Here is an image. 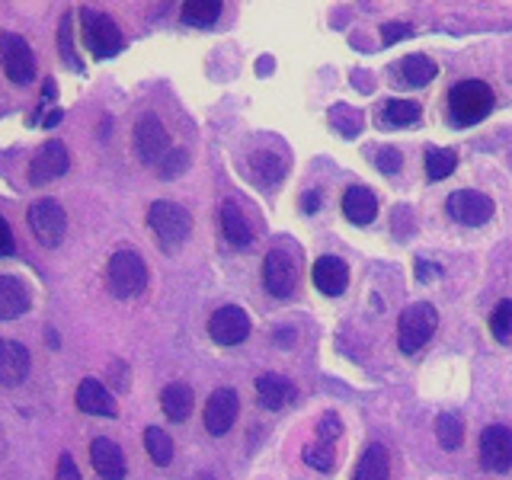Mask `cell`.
Wrapping results in <instances>:
<instances>
[{
	"label": "cell",
	"instance_id": "obj_1",
	"mask_svg": "<svg viewBox=\"0 0 512 480\" xmlns=\"http://www.w3.org/2000/svg\"><path fill=\"white\" fill-rule=\"evenodd\" d=\"M493 109V90L484 80H461L448 90V112L455 125H474Z\"/></svg>",
	"mask_w": 512,
	"mask_h": 480
},
{
	"label": "cell",
	"instance_id": "obj_2",
	"mask_svg": "<svg viewBox=\"0 0 512 480\" xmlns=\"http://www.w3.org/2000/svg\"><path fill=\"white\" fill-rule=\"evenodd\" d=\"M106 285L116 298H135L148 288V266L135 250H119L109 256Z\"/></svg>",
	"mask_w": 512,
	"mask_h": 480
},
{
	"label": "cell",
	"instance_id": "obj_3",
	"mask_svg": "<svg viewBox=\"0 0 512 480\" xmlns=\"http://www.w3.org/2000/svg\"><path fill=\"white\" fill-rule=\"evenodd\" d=\"M439 327V314L432 304L426 301H416L410 304V308L400 314L397 320V346L404 349V352H416V349H423L429 340H432V333H436Z\"/></svg>",
	"mask_w": 512,
	"mask_h": 480
},
{
	"label": "cell",
	"instance_id": "obj_4",
	"mask_svg": "<svg viewBox=\"0 0 512 480\" xmlns=\"http://www.w3.org/2000/svg\"><path fill=\"white\" fill-rule=\"evenodd\" d=\"M148 224H151V231H154V237L160 240V247H164V250H176L192 231L189 212L183 205H176V202H154L148 208Z\"/></svg>",
	"mask_w": 512,
	"mask_h": 480
},
{
	"label": "cell",
	"instance_id": "obj_5",
	"mask_svg": "<svg viewBox=\"0 0 512 480\" xmlns=\"http://www.w3.org/2000/svg\"><path fill=\"white\" fill-rule=\"evenodd\" d=\"M80 32H84V42L93 52V58H112L122 52V32L119 26L109 20L106 13L93 10V7H84L80 10Z\"/></svg>",
	"mask_w": 512,
	"mask_h": 480
},
{
	"label": "cell",
	"instance_id": "obj_6",
	"mask_svg": "<svg viewBox=\"0 0 512 480\" xmlns=\"http://www.w3.org/2000/svg\"><path fill=\"white\" fill-rule=\"evenodd\" d=\"M0 61H4V74L16 87H26L36 77V55L23 36L16 32H0Z\"/></svg>",
	"mask_w": 512,
	"mask_h": 480
},
{
	"label": "cell",
	"instance_id": "obj_7",
	"mask_svg": "<svg viewBox=\"0 0 512 480\" xmlns=\"http://www.w3.org/2000/svg\"><path fill=\"white\" fill-rule=\"evenodd\" d=\"M480 468L490 474H506L512 468V429L493 423L480 432Z\"/></svg>",
	"mask_w": 512,
	"mask_h": 480
},
{
	"label": "cell",
	"instance_id": "obj_8",
	"mask_svg": "<svg viewBox=\"0 0 512 480\" xmlns=\"http://www.w3.org/2000/svg\"><path fill=\"white\" fill-rule=\"evenodd\" d=\"M135 151L141 157V164H160L170 154V135L164 122H160L154 112H144L135 125Z\"/></svg>",
	"mask_w": 512,
	"mask_h": 480
},
{
	"label": "cell",
	"instance_id": "obj_9",
	"mask_svg": "<svg viewBox=\"0 0 512 480\" xmlns=\"http://www.w3.org/2000/svg\"><path fill=\"white\" fill-rule=\"evenodd\" d=\"M29 228L39 237V244L45 247H58L64 231H68V218H64V208L52 199H39L29 205Z\"/></svg>",
	"mask_w": 512,
	"mask_h": 480
},
{
	"label": "cell",
	"instance_id": "obj_10",
	"mask_svg": "<svg viewBox=\"0 0 512 480\" xmlns=\"http://www.w3.org/2000/svg\"><path fill=\"white\" fill-rule=\"evenodd\" d=\"M68 167H71L68 148H64L61 141H45L29 160V183L45 186V183H52V180H58V176L68 173Z\"/></svg>",
	"mask_w": 512,
	"mask_h": 480
},
{
	"label": "cell",
	"instance_id": "obj_11",
	"mask_svg": "<svg viewBox=\"0 0 512 480\" xmlns=\"http://www.w3.org/2000/svg\"><path fill=\"white\" fill-rule=\"evenodd\" d=\"M448 215H452L458 224H471V228H480V224H487L493 218V199L484 196V192H474V189H458L448 196L445 202Z\"/></svg>",
	"mask_w": 512,
	"mask_h": 480
},
{
	"label": "cell",
	"instance_id": "obj_12",
	"mask_svg": "<svg viewBox=\"0 0 512 480\" xmlns=\"http://www.w3.org/2000/svg\"><path fill=\"white\" fill-rule=\"evenodd\" d=\"M208 336L218 343V346H237L244 343L250 336V317L244 308H237V304H224L212 314L208 320Z\"/></svg>",
	"mask_w": 512,
	"mask_h": 480
},
{
	"label": "cell",
	"instance_id": "obj_13",
	"mask_svg": "<svg viewBox=\"0 0 512 480\" xmlns=\"http://www.w3.org/2000/svg\"><path fill=\"white\" fill-rule=\"evenodd\" d=\"M263 285L272 298H288L295 292V263L288 260V253L269 250L263 260Z\"/></svg>",
	"mask_w": 512,
	"mask_h": 480
},
{
	"label": "cell",
	"instance_id": "obj_14",
	"mask_svg": "<svg viewBox=\"0 0 512 480\" xmlns=\"http://www.w3.org/2000/svg\"><path fill=\"white\" fill-rule=\"evenodd\" d=\"M237 410H240V400L234 388H218L205 404V429L212 436H224L231 432L234 420H237Z\"/></svg>",
	"mask_w": 512,
	"mask_h": 480
},
{
	"label": "cell",
	"instance_id": "obj_15",
	"mask_svg": "<svg viewBox=\"0 0 512 480\" xmlns=\"http://www.w3.org/2000/svg\"><path fill=\"white\" fill-rule=\"evenodd\" d=\"M311 279L317 285L320 295H343L346 285H349V269L346 263L340 260V256H317L314 260V269H311Z\"/></svg>",
	"mask_w": 512,
	"mask_h": 480
},
{
	"label": "cell",
	"instance_id": "obj_16",
	"mask_svg": "<svg viewBox=\"0 0 512 480\" xmlns=\"http://www.w3.org/2000/svg\"><path fill=\"white\" fill-rule=\"evenodd\" d=\"M29 375V349L16 340H0V384L16 388Z\"/></svg>",
	"mask_w": 512,
	"mask_h": 480
},
{
	"label": "cell",
	"instance_id": "obj_17",
	"mask_svg": "<svg viewBox=\"0 0 512 480\" xmlns=\"http://www.w3.org/2000/svg\"><path fill=\"white\" fill-rule=\"evenodd\" d=\"M90 461H93L96 474H100L103 480H122L125 477V455L112 439H103V436L93 439Z\"/></svg>",
	"mask_w": 512,
	"mask_h": 480
},
{
	"label": "cell",
	"instance_id": "obj_18",
	"mask_svg": "<svg viewBox=\"0 0 512 480\" xmlns=\"http://www.w3.org/2000/svg\"><path fill=\"white\" fill-rule=\"evenodd\" d=\"M77 407L90 416H116V400L96 378H84L77 388Z\"/></svg>",
	"mask_w": 512,
	"mask_h": 480
},
{
	"label": "cell",
	"instance_id": "obj_19",
	"mask_svg": "<svg viewBox=\"0 0 512 480\" xmlns=\"http://www.w3.org/2000/svg\"><path fill=\"white\" fill-rule=\"evenodd\" d=\"M343 215L352 224H372L378 215V199L372 189L365 186H352L346 196H343Z\"/></svg>",
	"mask_w": 512,
	"mask_h": 480
},
{
	"label": "cell",
	"instance_id": "obj_20",
	"mask_svg": "<svg viewBox=\"0 0 512 480\" xmlns=\"http://www.w3.org/2000/svg\"><path fill=\"white\" fill-rule=\"evenodd\" d=\"M256 397H260V407L282 410L288 400L295 397V388H292V381L282 375H260L256 378Z\"/></svg>",
	"mask_w": 512,
	"mask_h": 480
},
{
	"label": "cell",
	"instance_id": "obj_21",
	"mask_svg": "<svg viewBox=\"0 0 512 480\" xmlns=\"http://www.w3.org/2000/svg\"><path fill=\"white\" fill-rule=\"evenodd\" d=\"M29 311V292L20 279L0 276V320H13Z\"/></svg>",
	"mask_w": 512,
	"mask_h": 480
},
{
	"label": "cell",
	"instance_id": "obj_22",
	"mask_svg": "<svg viewBox=\"0 0 512 480\" xmlns=\"http://www.w3.org/2000/svg\"><path fill=\"white\" fill-rule=\"evenodd\" d=\"M221 231L228 237V244H234V247H250V240H253V231H250L244 212H240L237 202H231V199L221 205Z\"/></svg>",
	"mask_w": 512,
	"mask_h": 480
},
{
	"label": "cell",
	"instance_id": "obj_23",
	"mask_svg": "<svg viewBox=\"0 0 512 480\" xmlns=\"http://www.w3.org/2000/svg\"><path fill=\"white\" fill-rule=\"evenodd\" d=\"M160 407H164L170 423H183L186 416L192 413V391H189V384H183V381L167 384V388L160 391Z\"/></svg>",
	"mask_w": 512,
	"mask_h": 480
},
{
	"label": "cell",
	"instance_id": "obj_24",
	"mask_svg": "<svg viewBox=\"0 0 512 480\" xmlns=\"http://www.w3.org/2000/svg\"><path fill=\"white\" fill-rule=\"evenodd\" d=\"M391 474V464H388V448L381 442H372L362 452L359 458V468H356V477L352 480H388Z\"/></svg>",
	"mask_w": 512,
	"mask_h": 480
},
{
	"label": "cell",
	"instance_id": "obj_25",
	"mask_svg": "<svg viewBox=\"0 0 512 480\" xmlns=\"http://www.w3.org/2000/svg\"><path fill=\"white\" fill-rule=\"evenodd\" d=\"M250 173L260 186H279L285 176V160L272 151H260L250 157Z\"/></svg>",
	"mask_w": 512,
	"mask_h": 480
},
{
	"label": "cell",
	"instance_id": "obj_26",
	"mask_svg": "<svg viewBox=\"0 0 512 480\" xmlns=\"http://www.w3.org/2000/svg\"><path fill=\"white\" fill-rule=\"evenodd\" d=\"M420 119V106L413 100H388L378 109V125L381 128H400Z\"/></svg>",
	"mask_w": 512,
	"mask_h": 480
},
{
	"label": "cell",
	"instance_id": "obj_27",
	"mask_svg": "<svg viewBox=\"0 0 512 480\" xmlns=\"http://www.w3.org/2000/svg\"><path fill=\"white\" fill-rule=\"evenodd\" d=\"M400 71H404V80L413 87H426L432 77L439 74V64H432V58L426 55H407L400 61Z\"/></svg>",
	"mask_w": 512,
	"mask_h": 480
},
{
	"label": "cell",
	"instance_id": "obj_28",
	"mask_svg": "<svg viewBox=\"0 0 512 480\" xmlns=\"http://www.w3.org/2000/svg\"><path fill=\"white\" fill-rule=\"evenodd\" d=\"M144 448H148V458L154 464H160V468H167V464L173 461V439L160 426L144 429Z\"/></svg>",
	"mask_w": 512,
	"mask_h": 480
},
{
	"label": "cell",
	"instance_id": "obj_29",
	"mask_svg": "<svg viewBox=\"0 0 512 480\" xmlns=\"http://www.w3.org/2000/svg\"><path fill=\"white\" fill-rule=\"evenodd\" d=\"M458 167V154L452 148H429L426 151V176L432 183L445 180V176H452Z\"/></svg>",
	"mask_w": 512,
	"mask_h": 480
},
{
	"label": "cell",
	"instance_id": "obj_30",
	"mask_svg": "<svg viewBox=\"0 0 512 480\" xmlns=\"http://www.w3.org/2000/svg\"><path fill=\"white\" fill-rule=\"evenodd\" d=\"M436 436H439V445L445 448V452H458L461 442H464V423L455 413H442L436 420Z\"/></svg>",
	"mask_w": 512,
	"mask_h": 480
},
{
	"label": "cell",
	"instance_id": "obj_31",
	"mask_svg": "<svg viewBox=\"0 0 512 480\" xmlns=\"http://www.w3.org/2000/svg\"><path fill=\"white\" fill-rule=\"evenodd\" d=\"M221 16L218 0H186L183 4V20L192 26H212Z\"/></svg>",
	"mask_w": 512,
	"mask_h": 480
},
{
	"label": "cell",
	"instance_id": "obj_32",
	"mask_svg": "<svg viewBox=\"0 0 512 480\" xmlns=\"http://www.w3.org/2000/svg\"><path fill=\"white\" fill-rule=\"evenodd\" d=\"M362 112L359 109H352V106H346V103H340V106H333L330 109V125L336 128L340 135H346V138H356L359 132H362Z\"/></svg>",
	"mask_w": 512,
	"mask_h": 480
},
{
	"label": "cell",
	"instance_id": "obj_33",
	"mask_svg": "<svg viewBox=\"0 0 512 480\" xmlns=\"http://www.w3.org/2000/svg\"><path fill=\"white\" fill-rule=\"evenodd\" d=\"M58 45H61V58L68 68L80 71L84 64H80L77 52H74V13H64L61 16V26H58Z\"/></svg>",
	"mask_w": 512,
	"mask_h": 480
},
{
	"label": "cell",
	"instance_id": "obj_34",
	"mask_svg": "<svg viewBox=\"0 0 512 480\" xmlns=\"http://www.w3.org/2000/svg\"><path fill=\"white\" fill-rule=\"evenodd\" d=\"M490 333L500 343H509V333H512V301L509 298L493 308V314H490Z\"/></svg>",
	"mask_w": 512,
	"mask_h": 480
},
{
	"label": "cell",
	"instance_id": "obj_35",
	"mask_svg": "<svg viewBox=\"0 0 512 480\" xmlns=\"http://www.w3.org/2000/svg\"><path fill=\"white\" fill-rule=\"evenodd\" d=\"M304 461H308L311 468H317V471H330L333 468V448H330V442H311L308 448H304Z\"/></svg>",
	"mask_w": 512,
	"mask_h": 480
},
{
	"label": "cell",
	"instance_id": "obj_36",
	"mask_svg": "<svg viewBox=\"0 0 512 480\" xmlns=\"http://www.w3.org/2000/svg\"><path fill=\"white\" fill-rule=\"evenodd\" d=\"M186 167H189V154L176 148V151H170L164 160H160V170L157 173H160V180H176L180 173H186Z\"/></svg>",
	"mask_w": 512,
	"mask_h": 480
},
{
	"label": "cell",
	"instance_id": "obj_37",
	"mask_svg": "<svg viewBox=\"0 0 512 480\" xmlns=\"http://www.w3.org/2000/svg\"><path fill=\"white\" fill-rule=\"evenodd\" d=\"M375 164H378L381 173H397L400 164H404V157H400L397 148H381V151L375 154Z\"/></svg>",
	"mask_w": 512,
	"mask_h": 480
},
{
	"label": "cell",
	"instance_id": "obj_38",
	"mask_svg": "<svg viewBox=\"0 0 512 480\" xmlns=\"http://www.w3.org/2000/svg\"><path fill=\"white\" fill-rule=\"evenodd\" d=\"M413 36V26L410 23H384L381 26V39L384 42H400V39H410Z\"/></svg>",
	"mask_w": 512,
	"mask_h": 480
},
{
	"label": "cell",
	"instance_id": "obj_39",
	"mask_svg": "<svg viewBox=\"0 0 512 480\" xmlns=\"http://www.w3.org/2000/svg\"><path fill=\"white\" fill-rule=\"evenodd\" d=\"M317 432H320V442H333V439H336V436H340V432H343V423L336 420L333 413H324V420H320Z\"/></svg>",
	"mask_w": 512,
	"mask_h": 480
},
{
	"label": "cell",
	"instance_id": "obj_40",
	"mask_svg": "<svg viewBox=\"0 0 512 480\" xmlns=\"http://www.w3.org/2000/svg\"><path fill=\"white\" fill-rule=\"evenodd\" d=\"M58 480H80V468H77L74 455H68V452L58 458Z\"/></svg>",
	"mask_w": 512,
	"mask_h": 480
},
{
	"label": "cell",
	"instance_id": "obj_41",
	"mask_svg": "<svg viewBox=\"0 0 512 480\" xmlns=\"http://www.w3.org/2000/svg\"><path fill=\"white\" fill-rule=\"evenodd\" d=\"M16 250V240H13V231H10V224L0 218V256H10Z\"/></svg>",
	"mask_w": 512,
	"mask_h": 480
},
{
	"label": "cell",
	"instance_id": "obj_42",
	"mask_svg": "<svg viewBox=\"0 0 512 480\" xmlns=\"http://www.w3.org/2000/svg\"><path fill=\"white\" fill-rule=\"evenodd\" d=\"M301 208H304V212H317V208H320V192L317 189L304 192V196H301Z\"/></svg>",
	"mask_w": 512,
	"mask_h": 480
},
{
	"label": "cell",
	"instance_id": "obj_43",
	"mask_svg": "<svg viewBox=\"0 0 512 480\" xmlns=\"http://www.w3.org/2000/svg\"><path fill=\"white\" fill-rule=\"evenodd\" d=\"M416 269H420V279H423V282L436 279V266H429V263H423V260H416Z\"/></svg>",
	"mask_w": 512,
	"mask_h": 480
},
{
	"label": "cell",
	"instance_id": "obj_44",
	"mask_svg": "<svg viewBox=\"0 0 512 480\" xmlns=\"http://www.w3.org/2000/svg\"><path fill=\"white\" fill-rule=\"evenodd\" d=\"M292 340H295V333H292V330H279V333H276V343H279L282 349H288V343H292Z\"/></svg>",
	"mask_w": 512,
	"mask_h": 480
}]
</instances>
